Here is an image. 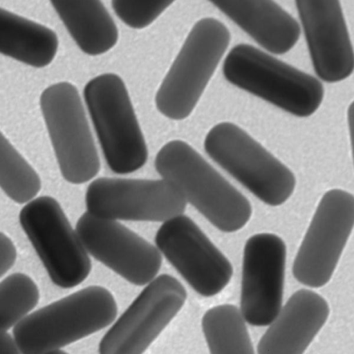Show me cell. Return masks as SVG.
I'll return each instance as SVG.
<instances>
[{"label": "cell", "instance_id": "4fadbf2b", "mask_svg": "<svg viewBox=\"0 0 354 354\" xmlns=\"http://www.w3.org/2000/svg\"><path fill=\"white\" fill-rule=\"evenodd\" d=\"M75 230L88 253L131 283L144 286L158 273L162 256L158 248L117 220L87 211Z\"/></svg>", "mask_w": 354, "mask_h": 354}, {"label": "cell", "instance_id": "30bf717a", "mask_svg": "<svg viewBox=\"0 0 354 354\" xmlns=\"http://www.w3.org/2000/svg\"><path fill=\"white\" fill-rule=\"evenodd\" d=\"M87 211L104 218L165 222L183 214L187 201L170 181L99 178L88 185Z\"/></svg>", "mask_w": 354, "mask_h": 354}, {"label": "cell", "instance_id": "484cf974", "mask_svg": "<svg viewBox=\"0 0 354 354\" xmlns=\"http://www.w3.org/2000/svg\"><path fill=\"white\" fill-rule=\"evenodd\" d=\"M347 119L350 133L352 156L354 164V101L350 104L348 109Z\"/></svg>", "mask_w": 354, "mask_h": 354}, {"label": "cell", "instance_id": "9c48e42d", "mask_svg": "<svg viewBox=\"0 0 354 354\" xmlns=\"http://www.w3.org/2000/svg\"><path fill=\"white\" fill-rule=\"evenodd\" d=\"M354 227V196L333 189L321 198L292 265L294 277L311 288L331 279Z\"/></svg>", "mask_w": 354, "mask_h": 354}, {"label": "cell", "instance_id": "52a82bcc", "mask_svg": "<svg viewBox=\"0 0 354 354\" xmlns=\"http://www.w3.org/2000/svg\"><path fill=\"white\" fill-rule=\"evenodd\" d=\"M40 107L64 178L82 184L95 177L99 156L77 88L66 82L49 86Z\"/></svg>", "mask_w": 354, "mask_h": 354}, {"label": "cell", "instance_id": "e0dca14e", "mask_svg": "<svg viewBox=\"0 0 354 354\" xmlns=\"http://www.w3.org/2000/svg\"><path fill=\"white\" fill-rule=\"evenodd\" d=\"M209 1L271 53L284 54L299 39L298 23L273 0Z\"/></svg>", "mask_w": 354, "mask_h": 354}, {"label": "cell", "instance_id": "ac0fdd59", "mask_svg": "<svg viewBox=\"0 0 354 354\" xmlns=\"http://www.w3.org/2000/svg\"><path fill=\"white\" fill-rule=\"evenodd\" d=\"M78 47L98 55L117 43V26L101 0H50Z\"/></svg>", "mask_w": 354, "mask_h": 354}, {"label": "cell", "instance_id": "277c9868", "mask_svg": "<svg viewBox=\"0 0 354 354\" xmlns=\"http://www.w3.org/2000/svg\"><path fill=\"white\" fill-rule=\"evenodd\" d=\"M230 41L228 29L216 19L194 24L157 91L156 105L163 115L180 120L190 115Z\"/></svg>", "mask_w": 354, "mask_h": 354}, {"label": "cell", "instance_id": "3957f363", "mask_svg": "<svg viewBox=\"0 0 354 354\" xmlns=\"http://www.w3.org/2000/svg\"><path fill=\"white\" fill-rule=\"evenodd\" d=\"M223 72L231 84L297 117L314 113L324 98L317 79L249 44L231 49Z\"/></svg>", "mask_w": 354, "mask_h": 354}, {"label": "cell", "instance_id": "8fae6325", "mask_svg": "<svg viewBox=\"0 0 354 354\" xmlns=\"http://www.w3.org/2000/svg\"><path fill=\"white\" fill-rule=\"evenodd\" d=\"M184 286L174 277H156L107 331L99 344L102 354H141L183 306Z\"/></svg>", "mask_w": 354, "mask_h": 354}, {"label": "cell", "instance_id": "5b68a950", "mask_svg": "<svg viewBox=\"0 0 354 354\" xmlns=\"http://www.w3.org/2000/svg\"><path fill=\"white\" fill-rule=\"evenodd\" d=\"M84 98L110 169L125 174L141 168L147 147L120 77L105 73L93 78L84 87Z\"/></svg>", "mask_w": 354, "mask_h": 354}, {"label": "cell", "instance_id": "603a6c76", "mask_svg": "<svg viewBox=\"0 0 354 354\" xmlns=\"http://www.w3.org/2000/svg\"><path fill=\"white\" fill-rule=\"evenodd\" d=\"M175 0H111L118 17L127 26L142 29L154 21Z\"/></svg>", "mask_w": 354, "mask_h": 354}, {"label": "cell", "instance_id": "44dd1931", "mask_svg": "<svg viewBox=\"0 0 354 354\" xmlns=\"http://www.w3.org/2000/svg\"><path fill=\"white\" fill-rule=\"evenodd\" d=\"M0 185L11 200L19 204L32 201L41 189V180L37 172L2 133Z\"/></svg>", "mask_w": 354, "mask_h": 354}, {"label": "cell", "instance_id": "cb8c5ba5", "mask_svg": "<svg viewBox=\"0 0 354 354\" xmlns=\"http://www.w3.org/2000/svg\"><path fill=\"white\" fill-rule=\"evenodd\" d=\"M17 250L11 239L3 232L0 234V273L3 277L14 265Z\"/></svg>", "mask_w": 354, "mask_h": 354}, {"label": "cell", "instance_id": "8992f818", "mask_svg": "<svg viewBox=\"0 0 354 354\" xmlns=\"http://www.w3.org/2000/svg\"><path fill=\"white\" fill-rule=\"evenodd\" d=\"M204 147L214 162L266 204L280 205L293 193V173L237 125L216 124L206 135Z\"/></svg>", "mask_w": 354, "mask_h": 354}, {"label": "cell", "instance_id": "d4e9b609", "mask_svg": "<svg viewBox=\"0 0 354 354\" xmlns=\"http://www.w3.org/2000/svg\"><path fill=\"white\" fill-rule=\"evenodd\" d=\"M21 353L19 346L15 339L5 330L0 333V354Z\"/></svg>", "mask_w": 354, "mask_h": 354}, {"label": "cell", "instance_id": "7c38bea8", "mask_svg": "<svg viewBox=\"0 0 354 354\" xmlns=\"http://www.w3.org/2000/svg\"><path fill=\"white\" fill-rule=\"evenodd\" d=\"M155 242L161 254L201 295L214 296L230 282L233 274L231 263L183 214L163 222Z\"/></svg>", "mask_w": 354, "mask_h": 354}, {"label": "cell", "instance_id": "2e32d148", "mask_svg": "<svg viewBox=\"0 0 354 354\" xmlns=\"http://www.w3.org/2000/svg\"><path fill=\"white\" fill-rule=\"evenodd\" d=\"M330 313L326 300L317 292H294L257 346L259 354H302L325 324Z\"/></svg>", "mask_w": 354, "mask_h": 354}, {"label": "cell", "instance_id": "9a60e30c", "mask_svg": "<svg viewBox=\"0 0 354 354\" xmlns=\"http://www.w3.org/2000/svg\"><path fill=\"white\" fill-rule=\"evenodd\" d=\"M315 71L326 82L354 71V50L339 0H295Z\"/></svg>", "mask_w": 354, "mask_h": 354}, {"label": "cell", "instance_id": "ba28073f", "mask_svg": "<svg viewBox=\"0 0 354 354\" xmlns=\"http://www.w3.org/2000/svg\"><path fill=\"white\" fill-rule=\"evenodd\" d=\"M19 222L55 285L71 288L88 277V253L55 198L30 201L21 209Z\"/></svg>", "mask_w": 354, "mask_h": 354}, {"label": "cell", "instance_id": "d6986e66", "mask_svg": "<svg viewBox=\"0 0 354 354\" xmlns=\"http://www.w3.org/2000/svg\"><path fill=\"white\" fill-rule=\"evenodd\" d=\"M59 41L48 27L1 8L0 51L27 65L42 68L54 59Z\"/></svg>", "mask_w": 354, "mask_h": 354}, {"label": "cell", "instance_id": "ffe728a7", "mask_svg": "<svg viewBox=\"0 0 354 354\" xmlns=\"http://www.w3.org/2000/svg\"><path fill=\"white\" fill-rule=\"evenodd\" d=\"M245 322L241 309L232 304H221L207 310L202 328L209 353L254 354Z\"/></svg>", "mask_w": 354, "mask_h": 354}, {"label": "cell", "instance_id": "7a4b0ae2", "mask_svg": "<svg viewBox=\"0 0 354 354\" xmlns=\"http://www.w3.org/2000/svg\"><path fill=\"white\" fill-rule=\"evenodd\" d=\"M117 313L112 294L91 286L28 315L12 333L21 353H62L61 348L108 326Z\"/></svg>", "mask_w": 354, "mask_h": 354}, {"label": "cell", "instance_id": "5bb4252c", "mask_svg": "<svg viewBox=\"0 0 354 354\" xmlns=\"http://www.w3.org/2000/svg\"><path fill=\"white\" fill-rule=\"evenodd\" d=\"M286 246L272 233L250 236L243 250L241 310L255 326L270 325L282 307Z\"/></svg>", "mask_w": 354, "mask_h": 354}, {"label": "cell", "instance_id": "7402d4cb", "mask_svg": "<svg viewBox=\"0 0 354 354\" xmlns=\"http://www.w3.org/2000/svg\"><path fill=\"white\" fill-rule=\"evenodd\" d=\"M39 290L33 280L23 273H14L0 283V326L8 330L37 306Z\"/></svg>", "mask_w": 354, "mask_h": 354}, {"label": "cell", "instance_id": "6da1fadb", "mask_svg": "<svg viewBox=\"0 0 354 354\" xmlns=\"http://www.w3.org/2000/svg\"><path fill=\"white\" fill-rule=\"evenodd\" d=\"M154 163L160 176L171 182L187 203L219 230L238 231L250 220L249 201L185 142L166 143Z\"/></svg>", "mask_w": 354, "mask_h": 354}]
</instances>
